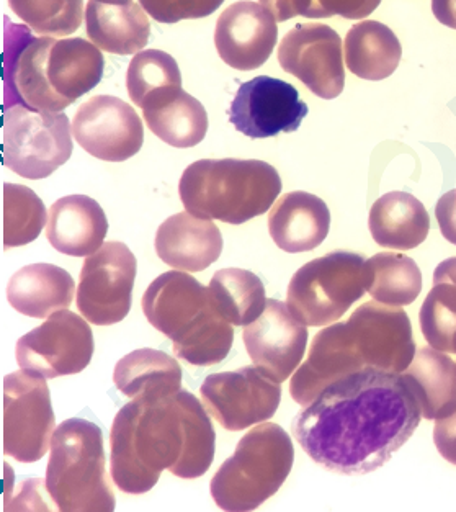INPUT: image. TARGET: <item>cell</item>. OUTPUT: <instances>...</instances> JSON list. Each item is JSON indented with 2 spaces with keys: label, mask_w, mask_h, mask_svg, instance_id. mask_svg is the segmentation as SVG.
<instances>
[{
  "label": "cell",
  "mask_w": 456,
  "mask_h": 512,
  "mask_svg": "<svg viewBox=\"0 0 456 512\" xmlns=\"http://www.w3.org/2000/svg\"><path fill=\"white\" fill-rule=\"evenodd\" d=\"M422 418L403 373L363 369L331 383L303 406L291 432L313 462L360 477L386 465Z\"/></svg>",
  "instance_id": "obj_1"
},
{
  "label": "cell",
  "mask_w": 456,
  "mask_h": 512,
  "mask_svg": "<svg viewBox=\"0 0 456 512\" xmlns=\"http://www.w3.org/2000/svg\"><path fill=\"white\" fill-rule=\"evenodd\" d=\"M110 445L113 483L128 495H144L164 470L185 480L203 477L215 459L216 434L200 401L180 390L164 400L123 406Z\"/></svg>",
  "instance_id": "obj_2"
},
{
  "label": "cell",
  "mask_w": 456,
  "mask_h": 512,
  "mask_svg": "<svg viewBox=\"0 0 456 512\" xmlns=\"http://www.w3.org/2000/svg\"><path fill=\"white\" fill-rule=\"evenodd\" d=\"M2 79L4 108L23 105L38 112H63L99 86L103 76L99 46L84 38L35 36L5 18Z\"/></svg>",
  "instance_id": "obj_3"
},
{
  "label": "cell",
  "mask_w": 456,
  "mask_h": 512,
  "mask_svg": "<svg viewBox=\"0 0 456 512\" xmlns=\"http://www.w3.org/2000/svg\"><path fill=\"white\" fill-rule=\"evenodd\" d=\"M143 311L188 364H220L233 347V324L216 310L210 287L187 272L172 270L157 277L144 292Z\"/></svg>",
  "instance_id": "obj_4"
},
{
  "label": "cell",
  "mask_w": 456,
  "mask_h": 512,
  "mask_svg": "<svg viewBox=\"0 0 456 512\" xmlns=\"http://www.w3.org/2000/svg\"><path fill=\"white\" fill-rule=\"evenodd\" d=\"M275 167L257 159H202L185 169L180 200L203 220L242 225L264 215L282 192Z\"/></svg>",
  "instance_id": "obj_5"
},
{
  "label": "cell",
  "mask_w": 456,
  "mask_h": 512,
  "mask_svg": "<svg viewBox=\"0 0 456 512\" xmlns=\"http://www.w3.org/2000/svg\"><path fill=\"white\" fill-rule=\"evenodd\" d=\"M45 485L59 511L115 509L102 429L97 424L72 418L56 427Z\"/></svg>",
  "instance_id": "obj_6"
},
{
  "label": "cell",
  "mask_w": 456,
  "mask_h": 512,
  "mask_svg": "<svg viewBox=\"0 0 456 512\" xmlns=\"http://www.w3.org/2000/svg\"><path fill=\"white\" fill-rule=\"evenodd\" d=\"M293 463L295 447L288 432L265 421L242 437L216 472L211 498L224 511H254L282 488Z\"/></svg>",
  "instance_id": "obj_7"
},
{
  "label": "cell",
  "mask_w": 456,
  "mask_h": 512,
  "mask_svg": "<svg viewBox=\"0 0 456 512\" xmlns=\"http://www.w3.org/2000/svg\"><path fill=\"white\" fill-rule=\"evenodd\" d=\"M367 292V259L336 251L304 264L290 280L287 305L306 326H329Z\"/></svg>",
  "instance_id": "obj_8"
},
{
  "label": "cell",
  "mask_w": 456,
  "mask_h": 512,
  "mask_svg": "<svg viewBox=\"0 0 456 512\" xmlns=\"http://www.w3.org/2000/svg\"><path fill=\"white\" fill-rule=\"evenodd\" d=\"M68 115L38 112L23 105L2 113V164L23 179L50 177L71 158Z\"/></svg>",
  "instance_id": "obj_9"
},
{
  "label": "cell",
  "mask_w": 456,
  "mask_h": 512,
  "mask_svg": "<svg viewBox=\"0 0 456 512\" xmlns=\"http://www.w3.org/2000/svg\"><path fill=\"white\" fill-rule=\"evenodd\" d=\"M45 378L9 373L2 382V450L20 463L40 462L51 449L54 429Z\"/></svg>",
  "instance_id": "obj_10"
},
{
  "label": "cell",
  "mask_w": 456,
  "mask_h": 512,
  "mask_svg": "<svg viewBox=\"0 0 456 512\" xmlns=\"http://www.w3.org/2000/svg\"><path fill=\"white\" fill-rule=\"evenodd\" d=\"M95 351L94 334L81 316L56 311L20 337L15 355L20 369L41 378L64 377L87 369Z\"/></svg>",
  "instance_id": "obj_11"
},
{
  "label": "cell",
  "mask_w": 456,
  "mask_h": 512,
  "mask_svg": "<svg viewBox=\"0 0 456 512\" xmlns=\"http://www.w3.org/2000/svg\"><path fill=\"white\" fill-rule=\"evenodd\" d=\"M138 262L118 241L103 244L85 259L77 288V308L89 323L117 324L128 316L133 301Z\"/></svg>",
  "instance_id": "obj_12"
},
{
  "label": "cell",
  "mask_w": 456,
  "mask_h": 512,
  "mask_svg": "<svg viewBox=\"0 0 456 512\" xmlns=\"http://www.w3.org/2000/svg\"><path fill=\"white\" fill-rule=\"evenodd\" d=\"M200 393L206 411L231 432L265 423L282 401L280 383L273 382L257 365L208 375Z\"/></svg>",
  "instance_id": "obj_13"
},
{
  "label": "cell",
  "mask_w": 456,
  "mask_h": 512,
  "mask_svg": "<svg viewBox=\"0 0 456 512\" xmlns=\"http://www.w3.org/2000/svg\"><path fill=\"white\" fill-rule=\"evenodd\" d=\"M278 63L321 99H336L344 90L342 40L327 25L298 23L278 46Z\"/></svg>",
  "instance_id": "obj_14"
},
{
  "label": "cell",
  "mask_w": 456,
  "mask_h": 512,
  "mask_svg": "<svg viewBox=\"0 0 456 512\" xmlns=\"http://www.w3.org/2000/svg\"><path fill=\"white\" fill-rule=\"evenodd\" d=\"M72 135L90 156L123 162L143 148L144 126L131 105L112 95H95L74 115Z\"/></svg>",
  "instance_id": "obj_15"
},
{
  "label": "cell",
  "mask_w": 456,
  "mask_h": 512,
  "mask_svg": "<svg viewBox=\"0 0 456 512\" xmlns=\"http://www.w3.org/2000/svg\"><path fill=\"white\" fill-rule=\"evenodd\" d=\"M295 87L269 76L254 77L239 87L229 107V122L252 140L293 133L308 115Z\"/></svg>",
  "instance_id": "obj_16"
},
{
  "label": "cell",
  "mask_w": 456,
  "mask_h": 512,
  "mask_svg": "<svg viewBox=\"0 0 456 512\" xmlns=\"http://www.w3.org/2000/svg\"><path fill=\"white\" fill-rule=\"evenodd\" d=\"M347 324L367 369L403 373L416 357L412 324L399 306L370 301L357 308Z\"/></svg>",
  "instance_id": "obj_17"
},
{
  "label": "cell",
  "mask_w": 456,
  "mask_h": 512,
  "mask_svg": "<svg viewBox=\"0 0 456 512\" xmlns=\"http://www.w3.org/2000/svg\"><path fill=\"white\" fill-rule=\"evenodd\" d=\"M308 328L283 301L267 300L264 313L244 329L247 354L273 382H287L300 367Z\"/></svg>",
  "instance_id": "obj_18"
},
{
  "label": "cell",
  "mask_w": 456,
  "mask_h": 512,
  "mask_svg": "<svg viewBox=\"0 0 456 512\" xmlns=\"http://www.w3.org/2000/svg\"><path fill=\"white\" fill-rule=\"evenodd\" d=\"M277 40V20L264 5L251 0L229 5L216 23V50L224 63L237 71L264 66Z\"/></svg>",
  "instance_id": "obj_19"
},
{
  "label": "cell",
  "mask_w": 456,
  "mask_h": 512,
  "mask_svg": "<svg viewBox=\"0 0 456 512\" xmlns=\"http://www.w3.org/2000/svg\"><path fill=\"white\" fill-rule=\"evenodd\" d=\"M367 369L347 323L329 324L314 337L308 359L291 378V398L308 406L331 383Z\"/></svg>",
  "instance_id": "obj_20"
},
{
  "label": "cell",
  "mask_w": 456,
  "mask_h": 512,
  "mask_svg": "<svg viewBox=\"0 0 456 512\" xmlns=\"http://www.w3.org/2000/svg\"><path fill=\"white\" fill-rule=\"evenodd\" d=\"M156 252L172 269L202 272L220 259L223 236L213 221L177 213L159 226Z\"/></svg>",
  "instance_id": "obj_21"
},
{
  "label": "cell",
  "mask_w": 456,
  "mask_h": 512,
  "mask_svg": "<svg viewBox=\"0 0 456 512\" xmlns=\"http://www.w3.org/2000/svg\"><path fill=\"white\" fill-rule=\"evenodd\" d=\"M331 230L326 202L308 192H290L278 198L269 215L273 243L290 254L313 251Z\"/></svg>",
  "instance_id": "obj_22"
},
{
  "label": "cell",
  "mask_w": 456,
  "mask_h": 512,
  "mask_svg": "<svg viewBox=\"0 0 456 512\" xmlns=\"http://www.w3.org/2000/svg\"><path fill=\"white\" fill-rule=\"evenodd\" d=\"M107 233V216L94 198L69 195L51 205L46 238L61 254L90 256L102 248Z\"/></svg>",
  "instance_id": "obj_23"
},
{
  "label": "cell",
  "mask_w": 456,
  "mask_h": 512,
  "mask_svg": "<svg viewBox=\"0 0 456 512\" xmlns=\"http://www.w3.org/2000/svg\"><path fill=\"white\" fill-rule=\"evenodd\" d=\"M85 28L100 50L121 56L138 53L151 38L146 10L135 0H89Z\"/></svg>",
  "instance_id": "obj_24"
},
{
  "label": "cell",
  "mask_w": 456,
  "mask_h": 512,
  "mask_svg": "<svg viewBox=\"0 0 456 512\" xmlns=\"http://www.w3.org/2000/svg\"><path fill=\"white\" fill-rule=\"evenodd\" d=\"M141 108L149 130L174 148H193L205 140L208 131L205 107L182 87L157 90L144 100Z\"/></svg>",
  "instance_id": "obj_25"
},
{
  "label": "cell",
  "mask_w": 456,
  "mask_h": 512,
  "mask_svg": "<svg viewBox=\"0 0 456 512\" xmlns=\"http://www.w3.org/2000/svg\"><path fill=\"white\" fill-rule=\"evenodd\" d=\"M74 293L76 282L71 274L53 264L25 265L12 275L7 285L10 306L20 315L38 319L68 310Z\"/></svg>",
  "instance_id": "obj_26"
},
{
  "label": "cell",
  "mask_w": 456,
  "mask_h": 512,
  "mask_svg": "<svg viewBox=\"0 0 456 512\" xmlns=\"http://www.w3.org/2000/svg\"><path fill=\"white\" fill-rule=\"evenodd\" d=\"M368 226L381 248L409 251L427 239L430 216L414 195L389 192L373 203Z\"/></svg>",
  "instance_id": "obj_27"
},
{
  "label": "cell",
  "mask_w": 456,
  "mask_h": 512,
  "mask_svg": "<svg viewBox=\"0 0 456 512\" xmlns=\"http://www.w3.org/2000/svg\"><path fill=\"white\" fill-rule=\"evenodd\" d=\"M113 382L131 400H164L182 390V369L166 352L138 349L118 360Z\"/></svg>",
  "instance_id": "obj_28"
},
{
  "label": "cell",
  "mask_w": 456,
  "mask_h": 512,
  "mask_svg": "<svg viewBox=\"0 0 456 512\" xmlns=\"http://www.w3.org/2000/svg\"><path fill=\"white\" fill-rule=\"evenodd\" d=\"M424 419L445 418L456 411V362L434 347H422L403 372Z\"/></svg>",
  "instance_id": "obj_29"
},
{
  "label": "cell",
  "mask_w": 456,
  "mask_h": 512,
  "mask_svg": "<svg viewBox=\"0 0 456 512\" xmlns=\"http://www.w3.org/2000/svg\"><path fill=\"white\" fill-rule=\"evenodd\" d=\"M345 63L352 74L367 81L391 76L403 56L398 36L376 20L360 22L345 36Z\"/></svg>",
  "instance_id": "obj_30"
},
{
  "label": "cell",
  "mask_w": 456,
  "mask_h": 512,
  "mask_svg": "<svg viewBox=\"0 0 456 512\" xmlns=\"http://www.w3.org/2000/svg\"><path fill=\"white\" fill-rule=\"evenodd\" d=\"M210 290L216 310L233 326L246 328L267 306L264 283L251 270H218L211 279Z\"/></svg>",
  "instance_id": "obj_31"
},
{
  "label": "cell",
  "mask_w": 456,
  "mask_h": 512,
  "mask_svg": "<svg viewBox=\"0 0 456 512\" xmlns=\"http://www.w3.org/2000/svg\"><path fill=\"white\" fill-rule=\"evenodd\" d=\"M419 323L430 346L455 354L456 257H450L435 269L434 287L422 305Z\"/></svg>",
  "instance_id": "obj_32"
},
{
  "label": "cell",
  "mask_w": 456,
  "mask_h": 512,
  "mask_svg": "<svg viewBox=\"0 0 456 512\" xmlns=\"http://www.w3.org/2000/svg\"><path fill=\"white\" fill-rule=\"evenodd\" d=\"M422 290V274L411 257L381 252L367 261V292L380 303L411 305Z\"/></svg>",
  "instance_id": "obj_33"
},
{
  "label": "cell",
  "mask_w": 456,
  "mask_h": 512,
  "mask_svg": "<svg viewBox=\"0 0 456 512\" xmlns=\"http://www.w3.org/2000/svg\"><path fill=\"white\" fill-rule=\"evenodd\" d=\"M46 225L43 200L25 185H2V244L18 248L35 241Z\"/></svg>",
  "instance_id": "obj_34"
},
{
  "label": "cell",
  "mask_w": 456,
  "mask_h": 512,
  "mask_svg": "<svg viewBox=\"0 0 456 512\" xmlns=\"http://www.w3.org/2000/svg\"><path fill=\"white\" fill-rule=\"evenodd\" d=\"M10 9L33 32L43 36H68L84 18V0H9Z\"/></svg>",
  "instance_id": "obj_35"
},
{
  "label": "cell",
  "mask_w": 456,
  "mask_h": 512,
  "mask_svg": "<svg viewBox=\"0 0 456 512\" xmlns=\"http://www.w3.org/2000/svg\"><path fill=\"white\" fill-rule=\"evenodd\" d=\"M172 86L182 87V74L177 61L166 51H141L131 59L126 87L138 107H143L144 100L157 90Z\"/></svg>",
  "instance_id": "obj_36"
},
{
  "label": "cell",
  "mask_w": 456,
  "mask_h": 512,
  "mask_svg": "<svg viewBox=\"0 0 456 512\" xmlns=\"http://www.w3.org/2000/svg\"><path fill=\"white\" fill-rule=\"evenodd\" d=\"M224 0H139L143 9L159 23H177L208 17L220 9Z\"/></svg>",
  "instance_id": "obj_37"
},
{
  "label": "cell",
  "mask_w": 456,
  "mask_h": 512,
  "mask_svg": "<svg viewBox=\"0 0 456 512\" xmlns=\"http://www.w3.org/2000/svg\"><path fill=\"white\" fill-rule=\"evenodd\" d=\"M381 0H303L301 14L308 18H327L339 15L349 20H360L373 14Z\"/></svg>",
  "instance_id": "obj_38"
},
{
  "label": "cell",
  "mask_w": 456,
  "mask_h": 512,
  "mask_svg": "<svg viewBox=\"0 0 456 512\" xmlns=\"http://www.w3.org/2000/svg\"><path fill=\"white\" fill-rule=\"evenodd\" d=\"M434 442L443 459L456 465V411L450 416L437 419Z\"/></svg>",
  "instance_id": "obj_39"
},
{
  "label": "cell",
  "mask_w": 456,
  "mask_h": 512,
  "mask_svg": "<svg viewBox=\"0 0 456 512\" xmlns=\"http://www.w3.org/2000/svg\"><path fill=\"white\" fill-rule=\"evenodd\" d=\"M435 216L443 238L456 246V189L442 195L435 207Z\"/></svg>",
  "instance_id": "obj_40"
},
{
  "label": "cell",
  "mask_w": 456,
  "mask_h": 512,
  "mask_svg": "<svg viewBox=\"0 0 456 512\" xmlns=\"http://www.w3.org/2000/svg\"><path fill=\"white\" fill-rule=\"evenodd\" d=\"M303 0H260V4L269 10L277 22H287L301 14Z\"/></svg>",
  "instance_id": "obj_41"
},
{
  "label": "cell",
  "mask_w": 456,
  "mask_h": 512,
  "mask_svg": "<svg viewBox=\"0 0 456 512\" xmlns=\"http://www.w3.org/2000/svg\"><path fill=\"white\" fill-rule=\"evenodd\" d=\"M432 12L445 27L455 28L456 0H432Z\"/></svg>",
  "instance_id": "obj_42"
},
{
  "label": "cell",
  "mask_w": 456,
  "mask_h": 512,
  "mask_svg": "<svg viewBox=\"0 0 456 512\" xmlns=\"http://www.w3.org/2000/svg\"><path fill=\"white\" fill-rule=\"evenodd\" d=\"M453 349H455V354H456V334H455V342H453Z\"/></svg>",
  "instance_id": "obj_43"
},
{
  "label": "cell",
  "mask_w": 456,
  "mask_h": 512,
  "mask_svg": "<svg viewBox=\"0 0 456 512\" xmlns=\"http://www.w3.org/2000/svg\"><path fill=\"white\" fill-rule=\"evenodd\" d=\"M453 30H456V22H455V28H453Z\"/></svg>",
  "instance_id": "obj_44"
}]
</instances>
